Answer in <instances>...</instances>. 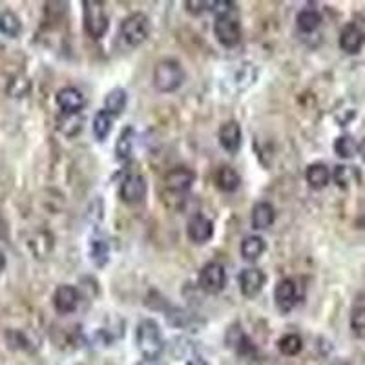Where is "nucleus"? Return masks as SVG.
Returning a JSON list of instances; mask_svg holds the SVG:
<instances>
[{
  "label": "nucleus",
  "instance_id": "1",
  "mask_svg": "<svg viewBox=\"0 0 365 365\" xmlns=\"http://www.w3.org/2000/svg\"><path fill=\"white\" fill-rule=\"evenodd\" d=\"M135 343L146 360H159L163 355L164 340L161 327L155 320H143L135 329Z\"/></svg>",
  "mask_w": 365,
  "mask_h": 365
},
{
  "label": "nucleus",
  "instance_id": "2",
  "mask_svg": "<svg viewBox=\"0 0 365 365\" xmlns=\"http://www.w3.org/2000/svg\"><path fill=\"white\" fill-rule=\"evenodd\" d=\"M185 80V69L176 59L159 60L153 69V86L161 94H172Z\"/></svg>",
  "mask_w": 365,
  "mask_h": 365
},
{
  "label": "nucleus",
  "instance_id": "3",
  "mask_svg": "<svg viewBox=\"0 0 365 365\" xmlns=\"http://www.w3.org/2000/svg\"><path fill=\"white\" fill-rule=\"evenodd\" d=\"M83 26L84 31L92 39H103L110 28L108 15L104 2L99 0H84L83 2Z\"/></svg>",
  "mask_w": 365,
  "mask_h": 365
},
{
  "label": "nucleus",
  "instance_id": "4",
  "mask_svg": "<svg viewBox=\"0 0 365 365\" xmlns=\"http://www.w3.org/2000/svg\"><path fill=\"white\" fill-rule=\"evenodd\" d=\"M119 35L124 40V44L137 48L150 37V19L144 13H132L123 20Z\"/></svg>",
  "mask_w": 365,
  "mask_h": 365
},
{
  "label": "nucleus",
  "instance_id": "5",
  "mask_svg": "<svg viewBox=\"0 0 365 365\" xmlns=\"http://www.w3.org/2000/svg\"><path fill=\"white\" fill-rule=\"evenodd\" d=\"M257 79V68L252 62H243L237 66L232 74L228 75L225 83L221 84V88L230 95H239L245 90H248Z\"/></svg>",
  "mask_w": 365,
  "mask_h": 365
},
{
  "label": "nucleus",
  "instance_id": "6",
  "mask_svg": "<svg viewBox=\"0 0 365 365\" xmlns=\"http://www.w3.org/2000/svg\"><path fill=\"white\" fill-rule=\"evenodd\" d=\"M227 285V271L219 262H210L199 272V287L207 294H219Z\"/></svg>",
  "mask_w": 365,
  "mask_h": 365
},
{
  "label": "nucleus",
  "instance_id": "7",
  "mask_svg": "<svg viewBox=\"0 0 365 365\" xmlns=\"http://www.w3.org/2000/svg\"><path fill=\"white\" fill-rule=\"evenodd\" d=\"M214 35L225 48H234L241 40V26L234 17H216L214 22Z\"/></svg>",
  "mask_w": 365,
  "mask_h": 365
},
{
  "label": "nucleus",
  "instance_id": "8",
  "mask_svg": "<svg viewBox=\"0 0 365 365\" xmlns=\"http://www.w3.org/2000/svg\"><path fill=\"white\" fill-rule=\"evenodd\" d=\"M146 190H148L146 179L141 173H130L128 178H124V181L121 182L119 196L128 205H137L146 198Z\"/></svg>",
  "mask_w": 365,
  "mask_h": 365
},
{
  "label": "nucleus",
  "instance_id": "9",
  "mask_svg": "<svg viewBox=\"0 0 365 365\" xmlns=\"http://www.w3.org/2000/svg\"><path fill=\"white\" fill-rule=\"evenodd\" d=\"M196 181V172L187 167H176L164 176V188L170 194H185L192 188Z\"/></svg>",
  "mask_w": 365,
  "mask_h": 365
},
{
  "label": "nucleus",
  "instance_id": "10",
  "mask_svg": "<svg viewBox=\"0 0 365 365\" xmlns=\"http://www.w3.org/2000/svg\"><path fill=\"white\" fill-rule=\"evenodd\" d=\"M274 301H276L278 311L282 312V314H289L298 303L296 282L291 280V278L280 280L276 289H274Z\"/></svg>",
  "mask_w": 365,
  "mask_h": 365
},
{
  "label": "nucleus",
  "instance_id": "11",
  "mask_svg": "<svg viewBox=\"0 0 365 365\" xmlns=\"http://www.w3.org/2000/svg\"><path fill=\"white\" fill-rule=\"evenodd\" d=\"M237 282H239V291H241L243 296L254 298L262 292L263 285H265L266 282V276L262 269L251 266V269L241 271V274L237 278Z\"/></svg>",
  "mask_w": 365,
  "mask_h": 365
},
{
  "label": "nucleus",
  "instance_id": "12",
  "mask_svg": "<svg viewBox=\"0 0 365 365\" xmlns=\"http://www.w3.org/2000/svg\"><path fill=\"white\" fill-rule=\"evenodd\" d=\"M55 101H57V106L62 110V114L65 115H79L80 110H83L84 104H86L84 95L80 94L79 90L74 88V86H66V88L59 90Z\"/></svg>",
  "mask_w": 365,
  "mask_h": 365
},
{
  "label": "nucleus",
  "instance_id": "13",
  "mask_svg": "<svg viewBox=\"0 0 365 365\" xmlns=\"http://www.w3.org/2000/svg\"><path fill=\"white\" fill-rule=\"evenodd\" d=\"M187 236L192 243L203 245V243H207L214 236V223L208 217L203 216V214H194L188 219Z\"/></svg>",
  "mask_w": 365,
  "mask_h": 365
},
{
  "label": "nucleus",
  "instance_id": "14",
  "mask_svg": "<svg viewBox=\"0 0 365 365\" xmlns=\"http://www.w3.org/2000/svg\"><path fill=\"white\" fill-rule=\"evenodd\" d=\"M365 44V31L360 26L356 24H346L340 31V48L341 51H346L347 55L360 53L362 48Z\"/></svg>",
  "mask_w": 365,
  "mask_h": 365
},
{
  "label": "nucleus",
  "instance_id": "15",
  "mask_svg": "<svg viewBox=\"0 0 365 365\" xmlns=\"http://www.w3.org/2000/svg\"><path fill=\"white\" fill-rule=\"evenodd\" d=\"M225 340H227V346L239 356H254L256 355V347L251 341V338L247 336V332L243 331L241 325H232L227 331V336H225Z\"/></svg>",
  "mask_w": 365,
  "mask_h": 365
},
{
  "label": "nucleus",
  "instance_id": "16",
  "mask_svg": "<svg viewBox=\"0 0 365 365\" xmlns=\"http://www.w3.org/2000/svg\"><path fill=\"white\" fill-rule=\"evenodd\" d=\"M79 305V291L74 285H60L53 294V307L59 314H69Z\"/></svg>",
  "mask_w": 365,
  "mask_h": 365
},
{
  "label": "nucleus",
  "instance_id": "17",
  "mask_svg": "<svg viewBox=\"0 0 365 365\" xmlns=\"http://www.w3.org/2000/svg\"><path fill=\"white\" fill-rule=\"evenodd\" d=\"M241 126L236 121H228L219 128V144L228 153H237V150L241 148Z\"/></svg>",
  "mask_w": 365,
  "mask_h": 365
},
{
  "label": "nucleus",
  "instance_id": "18",
  "mask_svg": "<svg viewBox=\"0 0 365 365\" xmlns=\"http://www.w3.org/2000/svg\"><path fill=\"white\" fill-rule=\"evenodd\" d=\"M276 219V210L269 201H260L252 208V227L256 230H265L272 227V223Z\"/></svg>",
  "mask_w": 365,
  "mask_h": 365
},
{
  "label": "nucleus",
  "instance_id": "19",
  "mask_svg": "<svg viewBox=\"0 0 365 365\" xmlns=\"http://www.w3.org/2000/svg\"><path fill=\"white\" fill-rule=\"evenodd\" d=\"M214 182H216V187L221 190V192H236L237 188H239V176L234 168L230 167H221L217 168L216 176H214Z\"/></svg>",
  "mask_w": 365,
  "mask_h": 365
},
{
  "label": "nucleus",
  "instance_id": "20",
  "mask_svg": "<svg viewBox=\"0 0 365 365\" xmlns=\"http://www.w3.org/2000/svg\"><path fill=\"white\" fill-rule=\"evenodd\" d=\"M305 179L309 182V187L314 188V190H321L331 181V172L323 163H312L307 167Z\"/></svg>",
  "mask_w": 365,
  "mask_h": 365
},
{
  "label": "nucleus",
  "instance_id": "21",
  "mask_svg": "<svg viewBox=\"0 0 365 365\" xmlns=\"http://www.w3.org/2000/svg\"><path fill=\"white\" fill-rule=\"evenodd\" d=\"M126 103H128V95H126V90L123 88H114L112 92H108V95L104 97V112H108L112 117H117L124 112L126 108Z\"/></svg>",
  "mask_w": 365,
  "mask_h": 365
},
{
  "label": "nucleus",
  "instance_id": "22",
  "mask_svg": "<svg viewBox=\"0 0 365 365\" xmlns=\"http://www.w3.org/2000/svg\"><path fill=\"white\" fill-rule=\"evenodd\" d=\"M133 139H135V132H133L132 126L123 128V132H121V135H119L117 139V143H115V158H117V161L124 163V161H128V159L132 158Z\"/></svg>",
  "mask_w": 365,
  "mask_h": 365
},
{
  "label": "nucleus",
  "instance_id": "23",
  "mask_svg": "<svg viewBox=\"0 0 365 365\" xmlns=\"http://www.w3.org/2000/svg\"><path fill=\"white\" fill-rule=\"evenodd\" d=\"M266 245L262 236H247L241 241V256L247 262H256L257 257L265 252Z\"/></svg>",
  "mask_w": 365,
  "mask_h": 365
},
{
  "label": "nucleus",
  "instance_id": "24",
  "mask_svg": "<svg viewBox=\"0 0 365 365\" xmlns=\"http://www.w3.org/2000/svg\"><path fill=\"white\" fill-rule=\"evenodd\" d=\"M22 31V22H20L19 15L13 11L6 10L0 13V33L10 39H17Z\"/></svg>",
  "mask_w": 365,
  "mask_h": 365
},
{
  "label": "nucleus",
  "instance_id": "25",
  "mask_svg": "<svg viewBox=\"0 0 365 365\" xmlns=\"http://www.w3.org/2000/svg\"><path fill=\"white\" fill-rule=\"evenodd\" d=\"M90 260L99 269L110 262V247L103 237H92L90 239Z\"/></svg>",
  "mask_w": 365,
  "mask_h": 365
},
{
  "label": "nucleus",
  "instance_id": "26",
  "mask_svg": "<svg viewBox=\"0 0 365 365\" xmlns=\"http://www.w3.org/2000/svg\"><path fill=\"white\" fill-rule=\"evenodd\" d=\"M321 24V15L316 10H301L296 17L298 30L303 33H312V31Z\"/></svg>",
  "mask_w": 365,
  "mask_h": 365
},
{
  "label": "nucleus",
  "instance_id": "27",
  "mask_svg": "<svg viewBox=\"0 0 365 365\" xmlns=\"http://www.w3.org/2000/svg\"><path fill=\"white\" fill-rule=\"evenodd\" d=\"M278 349L285 356H296L303 349V340L300 334H285L278 340Z\"/></svg>",
  "mask_w": 365,
  "mask_h": 365
},
{
  "label": "nucleus",
  "instance_id": "28",
  "mask_svg": "<svg viewBox=\"0 0 365 365\" xmlns=\"http://www.w3.org/2000/svg\"><path fill=\"white\" fill-rule=\"evenodd\" d=\"M112 132V115L108 112H97L94 117V135L97 141H104Z\"/></svg>",
  "mask_w": 365,
  "mask_h": 365
},
{
  "label": "nucleus",
  "instance_id": "29",
  "mask_svg": "<svg viewBox=\"0 0 365 365\" xmlns=\"http://www.w3.org/2000/svg\"><path fill=\"white\" fill-rule=\"evenodd\" d=\"M334 152L336 155L341 159L355 158L356 152H358V143H356L355 137H350V135H340V137L334 141Z\"/></svg>",
  "mask_w": 365,
  "mask_h": 365
},
{
  "label": "nucleus",
  "instance_id": "30",
  "mask_svg": "<svg viewBox=\"0 0 365 365\" xmlns=\"http://www.w3.org/2000/svg\"><path fill=\"white\" fill-rule=\"evenodd\" d=\"M31 90V80L26 77V75H15L11 77L10 83H8V95L10 97H24V95L30 94Z\"/></svg>",
  "mask_w": 365,
  "mask_h": 365
},
{
  "label": "nucleus",
  "instance_id": "31",
  "mask_svg": "<svg viewBox=\"0 0 365 365\" xmlns=\"http://www.w3.org/2000/svg\"><path fill=\"white\" fill-rule=\"evenodd\" d=\"M350 329L358 338L365 340V307H356L350 314Z\"/></svg>",
  "mask_w": 365,
  "mask_h": 365
},
{
  "label": "nucleus",
  "instance_id": "32",
  "mask_svg": "<svg viewBox=\"0 0 365 365\" xmlns=\"http://www.w3.org/2000/svg\"><path fill=\"white\" fill-rule=\"evenodd\" d=\"M356 176L355 168L353 167H346V164H338L334 168V173H332V178H334L336 185L341 188L349 187V182L353 181V178Z\"/></svg>",
  "mask_w": 365,
  "mask_h": 365
},
{
  "label": "nucleus",
  "instance_id": "33",
  "mask_svg": "<svg viewBox=\"0 0 365 365\" xmlns=\"http://www.w3.org/2000/svg\"><path fill=\"white\" fill-rule=\"evenodd\" d=\"M83 119L79 115H65L62 114V123H60V132L66 133V135H75L79 133L80 128H83Z\"/></svg>",
  "mask_w": 365,
  "mask_h": 365
},
{
  "label": "nucleus",
  "instance_id": "34",
  "mask_svg": "<svg viewBox=\"0 0 365 365\" xmlns=\"http://www.w3.org/2000/svg\"><path fill=\"white\" fill-rule=\"evenodd\" d=\"M185 6H187V10L190 11V13H194V15H199V13H203V11H208L210 10V2H192V0H187L185 2Z\"/></svg>",
  "mask_w": 365,
  "mask_h": 365
},
{
  "label": "nucleus",
  "instance_id": "35",
  "mask_svg": "<svg viewBox=\"0 0 365 365\" xmlns=\"http://www.w3.org/2000/svg\"><path fill=\"white\" fill-rule=\"evenodd\" d=\"M187 365H210V364H208L207 360H203V358H192Z\"/></svg>",
  "mask_w": 365,
  "mask_h": 365
},
{
  "label": "nucleus",
  "instance_id": "36",
  "mask_svg": "<svg viewBox=\"0 0 365 365\" xmlns=\"http://www.w3.org/2000/svg\"><path fill=\"white\" fill-rule=\"evenodd\" d=\"M4 269H6V254L0 251V274L4 272Z\"/></svg>",
  "mask_w": 365,
  "mask_h": 365
},
{
  "label": "nucleus",
  "instance_id": "37",
  "mask_svg": "<svg viewBox=\"0 0 365 365\" xmlns=\"http://www.w3.org/2000/svg\"><path fill=\"white\" fill-rule=\"evenodd\" d=\"M139 365H161V364H159V360H146V358H144L143 362H139Z\"/></svg>",
  "mask_w": 365,
  "mask_h": 365
}]
</instances>
